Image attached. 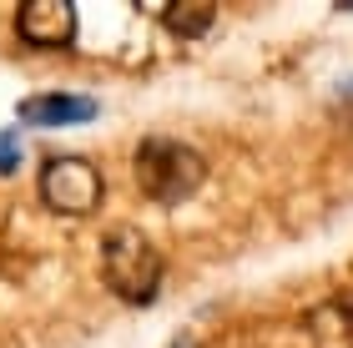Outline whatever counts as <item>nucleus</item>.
<instances>
[{"instance_id":"obj_7","label":"nucleus","mask_w":353,"mask_h":348,"mask_svg":"<svg viewBox=\"0 0 353 348\" xmlns=\"http://www.w3.org/2000/svg\"><path fill=\"white\" fill-rule=\"evenodd\" d=\"M15 167H21V141H15L10 132H0V172L10 177Z\"/></svg>"},{"instance_id":"obj_1","label":"nucleus","mask_w":353,"mask_h":348,"mask_svg":"<svg viewBox=\"0 0 353 348\" xmlns=\"http://www.w3.org/2000/svg\"><path fill=\"white\" fill-rule=\"evenodd\" d=\"M101 278L121 303L147 308L162 288V252L147 232L137 227H111L101 237Z\"/></svg>"},{"instance_id":"obj_3","label":"nucleus","mask_w":353,"mask_h":348,"mask_svg":"<svg viewBox=\"0 0 353 348\" xmlns=\"http://www.w3.org/2000/svg\"><path fill=\"white\" fill-rule=\"evenodd\" d=\"M41 202L61 217H86L101 202V172L86 156H46L41 167Z\"/></svg>"},{"instance_id":"obj_2","label":"nucleus","mask_w":353,"mask_h":348,"mask_svg":"<svg viewBox=\"0 0 353 348\" xmlns=\"http://www.w3.org/2000/svg\"><path fill=\"white\" fill-rule=\"evenodd\" d=\"M132 172H137V187L152 202H162V207L187 202L202 187V177H207L202 152H192L187 141H172V136H147V141H141Z\"/></svg>"},{"instance_id":"obj_6","label":"nucleus","mask_w":353,"mask_h":348,"mask_svg":"<svg viewBox=\"0 0 353 348\" xmlns=\"http://www.w3.org/2000/svg\"><path fill=\"white\" fill-rule=\"evenodd\" d=\"M212 21H217V6H207V0H172V6H162V25L182 41L207 36Z\"/></svg>"},{"instance_id":"obj_5","label":"nucleus","mask_w":353,"mask_h":348,"mask_svg":"<svg viewBox=\"0 0 353 348\" xmlns=\"http://www.w3.org/2000/svg\"><path fill=\"white\" fill-rule=\"evenodd\" d=\"M96 96H76V91H41V96L21 101V121L26 126H81L96 121Z\"/></svg>"},{"instance_id":"obj_4","label":"nucleus","mask_w":353,"mask_h":348,"mask_svg":"<svg viewBox=\"0 0 353 348\" xmlns=\"http://www.w3.org/2000/svg\"><path fill=\"white\" fill-rule=\"evenodd\" d=\"M15 30L41 51H61L76 36V6L71 0H26L15 10Z\"/></svg>"}]
</instances>
